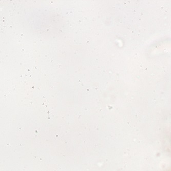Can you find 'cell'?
I'll use <instances>...</instances> for the list:
<instances>
[{
  "label": "cell",
  "instance_id": "1",
  "mask_svg": "<svg viewBox=\"0 0 171 171\" xmlns=\"http://www.w3.org/2000/svg\"><path fill=\"white\" fill-rule=\"evenodd\" d=\"M60 66H61V65H60V64H59V67H60Z\"/></svg>",
  "mask_w": 171,
  "mask_h": 171
},
{
  "label": "cell",
  "instance_id": "2",
  "mask_svg": "<svg viewBox=\"0 0 171 171\" xmlns=\"http://www.w3.org/2000/svg\"><path fill=\"white\" fill-rule=\"evenodd\" d=\"M37 89H40V87H39H39H38V88H37Z\"/></svg>",
  "mask_w": 171,
  "mask_h": 171
},
{
  "label": "cell",
  "instance_id": "3",
  "mask_svg": "<svg viewBox=\"0 0 171 171\" xmlns=\"http://www.w3.org/2000/svg\"><path fill=\"white\" fill-rule=\"evenodd\" d=\"M51 3H53V1H51Z\"/></svg>",
  "mask_w": 171,
  "mask_h": 171
}]
</instances>
